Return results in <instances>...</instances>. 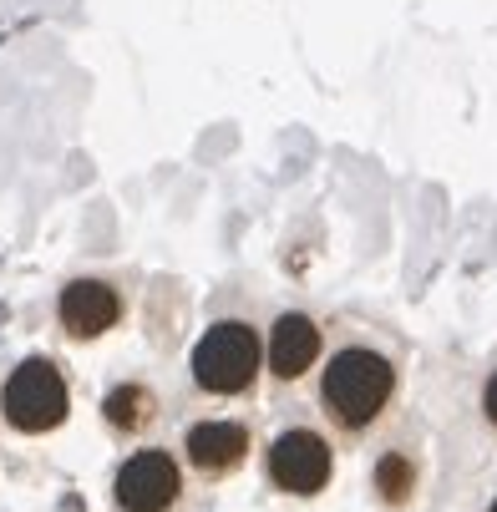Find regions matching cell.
<instances>
[{"mask_svg":"<svg viewBox=\"0 0 497 512\" xmlns=\"http://www.w3.org/2000/svg\"><path fill=\"white\" fill-rule=\"evenodd\" d=\"M371 492L386 512H406L421 497V457L411 447H386L371 467Z\"/></svg>","mask_w":497,"mask_h":512,"instance_id":"10","label":"cell"},{"mask_svg":"<svg viewBox=\"0 0 497 512\" xmlns=\"http://www.w3.org/2000/svg\"><path fill=\"white\" fill-rule=\"evenodd\" d=\"M487 512H497V497H492V507H487Z\"/></svg>","mask_w":497,"mask_h":512,"instance_id":"12","label":"cell"},{"mask_svg":"<svg viewBox=\"0 0 497 512\" xmlns=\"http://www.w3.org/2000/svg\"><path fill=\"white\" fill-rule=\"evenodd\" d=\"M183 492H188L183 462L168 447H142V452L122 457V467L112 472L117 512H178Z\"/></svg>","mask_w":497,"mask_h":512,"instance_id":"6","label":"cell"},{"mask_svg":"<svg viewBox=\"0 0 497 512\" xmlns=\"http://www.w3.org/2000/svg\"><path fill=\"white\" fill-rule=\"evenodd\" d=\"M71 416V381L56 355H26L0 381V421L16 436H51Z\"/></svg>","mask_w":497,"mask_h":512,"instance_id":"3","label":"cell"},{"mask_svg":"<svg viewBox=\"0 0 497 512\" xmlns=\"http://www.w3.org/2000/svg\"><path fill=\"white\" fill-rule=\"evenodd\" d=\"M163 421V396L148 381H117L102 396V426L117 436V442H137Z\"/></svg>","mask_w":497,"mask_h":512,"instance_id":"9","label":"cell"},{"mask_svg":"<svg viewBox=\"0 0 497 512\" xmlns=\"http://www.w3.org/2000/svg\"><path fill=\"white\" fill-rule=\"evenodd\" d=\"M259 371H264V335L254 320L244 315H224L213 320L188 355V376L203 396L219 401H244L259 391Z\"/></svg>","mask_w":497,"mask_h":512,"instance_id":"2","label":"cell"},{"mask_svg":"<svg viewBox=\"0 0 497 512\" xmlns=\"http://www.w3.org/2000/svg\"><path fill=\"white\" fill-rule=\"evenodd\" d=\"M320 355H325V325L315 315H305V310L274 315L269 340H264V365H269V376L279 386L305 381L315 365H320Z\"/></svg>","mask_w":497,"mask_h":512,"instance_id":"8","label":"cell"},{"mask_svg":"<svg viewBox=\"0 0 497 512\" xmlns=\"http://www.w3.org/2000/svg\"><path fill=\"white\" fill-rule=\"evenodd\" d=\"M254 452V431L239 416H203L183 431V462L193 467V477L203 482H224L234 477Z\"/></svg>","mask_w":497,"mask_h":512,"instance_id":"7","label":"cell"},{"mask_svg":"<svg viewBox=\"0 0 497 512\" xmlns=\"http://www.w3.org/2000/svg\"><path fill=\"white\" fill-rule=\"evenodd\" d=\"M477 406H482V421L497 431V365L487 371V381H482V396H477Z\"/></svg>","mask_w":497,"mask_h":512,"instance_id":"11","label":"cell"},{"mask_svg":"<svg viewBox=\"0 0 497 512\" xmlns=\"http://www.w3.org/2000/svg\"><path fill=\"white\" fill-rule=\"evenodd\" d=\"M127 320V284L112 274H77L56 295V325L66 340L92 345Z\"/></svg>","mask_w":497,"mask_h":512,"instance_id":"5","label":"cell"},{"mask_svg":"<svg viewBox=\"0 0 497 512\" xmlns=\"http://www.w3.org/2000/svg\"><path fill=\"white\" fill-rule=\"evenodd\" d=\"M264 477L284 497H320L335 482V447L315 426H290L264 447Z\"/></svg>","mask_w":497,"mask_h":512,"instance_id":"4","label":"cell"},{"mask_svg":"<svg viewBox=\"0 0 497 512\" xmlns=\"http://www.w3.org/2000/svg\"><path fill=\"white\" fill-rule=\"evenodd\" d=\"M401 396V365L386 345L376 340H340L325 360L320 371V416L350 436V442H361L371 436L391 406Z\"/></svg>","mask_w":497,"mask_h":512,"instance_id":"1","label":"cell"}]
</instances>
